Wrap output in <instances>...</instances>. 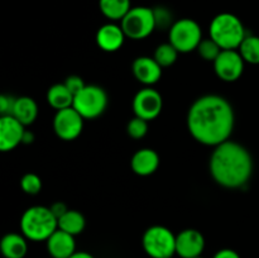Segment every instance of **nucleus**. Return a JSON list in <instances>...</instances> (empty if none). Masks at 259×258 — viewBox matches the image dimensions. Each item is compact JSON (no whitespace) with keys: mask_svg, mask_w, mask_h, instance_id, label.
I'll return each instance as SVG.
<instances>
[{"mask_svg":"<svg viewBox=\"0 0 259 258\" xmlns=\"http://www.w3.org/2000/svg\"><path fill=\"white\" fill-rule=\"evenodd\" d=\"M235 125L232 104L215 94L200 96L187 113V129L195 141L217 147L229 141Z\"/></svg>","mask_w":259,"mask_h":258,"instance_id":"f257e3e1","label":"nucleus"},{"mask_svg":"<svg viewBox=\"0 0 259 258\" xmlns=\"http://www.w3.org/2000/svg\"><path fill=\"white\" fill-rule=\"evenodd\" d=\"M254 163L252 154L244 146L227 141L214 147L209 161L212 180L227 189H240L248 184L253 174Z\"/></svg>","mask_w":259,"mask_h":258,"instance_id":"f03ea898","label":"nucleus"},{"mask_svg":"<svg viewBox=\"0 0 259 258\" xmlns=\"http://www.w3.org/2000/svg\"><path fill=\"white\" fill-rule=\"evenodd\" d=\"M57 229L58 219L47 206L28 207L20 218L22 234L32 242H46Z\"/></svg>","mask_w":259,"mask_h":258,"instance_id":"7ed1b4c3","label":"nucleus"},{"mask_svg":"<svg viewBox=\"0 0 259 258\" xmlns=\"http://www.w3.org/2000/svg\"><path fill=\"white\" fill-rule=\"evenodd\" d=\"M209 37L222 50H238L247 37L244 24L233 13H220L212 18L209 25Z\"/></svg>","mask_w":259,"mask_h":258,"instance_id":"20e7f679","label":"nucleus"},{"mask_svg":"<svg viewBox=\"0 0 259 258\" xmlns=\"http://www.w3.org/2000/svg\"><path fill=\"white\" fill-rule=\"evenodd\" d=\"M142 247L151 258L174 257L176 253V235L163 225H152L142 237Z\"/></svg>","mask_w":259,"mask_h":258,"instance_id":"39448f33","label":"nucleus"},{"mask_svg":"<svg viewBox=\"0 0 259 258\" xmlns=\"http://www.w3.org/2000/svg\"><path fill=\"white\" fill-rule=\"evenodd\" d=\"M202 39L201 27L196 20L190 18L176 20L168 29V42L180 53H189L197 50Z\"/></svg>","mask_w":259,"mask_h":258,"instance_id":"423d86ee","label":"nucleus"},{"mask_svg":"<svg viewBox=\"0 0 259 258\" xmlns=\"http://www.w3.org/2000/svg\"><path fill=\"white\" fill-rule=\"evenodd\" d=\"M120 22L126 38L133 40L144 39L157 29L154 10L148 7H132Z\"/></svg>","mask_w":259,"mask_h":258,"instance_id":"0eeeda50","label":"nucleus"},{"mask_svg":"<svg viewBox=\"0 0 259 258\" xmlns=\"http://www.w3.org/2000/svg\"><path fill=\"white\" fill-rule=\"evenodd\" d=\"M72 106L83 119H96L108 108V94L101 86L86 85L75 95Z\"/></svg>","mask_w":259,"mask_h":258,"instance_id":"6e6552de","label":"nucleus"},{"mask_svg":"<svg viewBox=\"0 0 259 258\" xmlns=\"http://www.w3.org/2000/svg\"><path fill=\"white\" fill-rule=\"evenodd\" d=\"M83 120L85 119L73 106L56 111L53 118V129L56 136L66 142L75 141L82 133Z\"/></svg>","mask_w":259,"mask_h":258,"instance_id":"1a4fd4ad","label":"nucleus"},{"mask_svg":"<svg viewBox=\"0 0 259 258\" xmlns=\"http://www.w3.org/2000/svg\"><path fill=\"white\" fill-rule=\"evenodd\" d=\"M132 105H133L136 116L151 121L161 114L162 108H163V99L156 89L146 86L136 94Z\"/></svg>","mask_w":259,"mask_h":258,"instance_id":"9d476101","label":"nucleus"},{"mask_svg":"<svg viewBox=\"0 0 259 258\" xmlns=\"http://www.w3.org/2000/svg\"><path fill=\"white\" fill-rule=\"evenodd\" d=\"M212 63L217 76L225 82L239 80L244 72L245 61L238 50H223Z\"/></svg>","mask_w":259,"mask_h":258,"instance_id":"9b49d317","label":"nucleus"},{"mask_svg":"<svg viewBox=\"0 0 259 258\" xmlns=\"http://www.w3.org/2000/svg\"><path fill=\"white\" fill-rule=\"evenodd\" d=\"M25 125L13 115L0 116V151L10 152L23 141Z\"/></svg>","mask_w":259,"mask_h":258,"instance_id":"f8f14e48","label":"nucleus"},{"mask_svg":"<svg viewBox=\"0 0 259 258\" xmlns=\"http://www.w3.org/2000/svg\"><path fill=\"white\" fill-rule=\"evenodd\" d=\"M205 249V238L196 229H185L176 235V254L181 258L200 257Z\"/></svg>","mask_w":259,"mask_h":258,"instance_id":"ddd939ff","label":"nucleus"},{"mask_svg":"<svg viewBox=\"0 0 259 258\" xmlns=\"http://www.w3.org/2000/svg\"><path fill=\"white\" fill-rule=\"evenodd\" d=\"M132 72L139 82L146 86H152L161 78L162 67L153 57L141 56L132 63Z\"/></svg>","mask_w":259,"mask_h":258,"instance_id":"4468645a","label":"nucleus"},{"mask_svg":"<svg viewBox=\"0 0 259 258\" xmlns=\"http://www.w3.org/2000/svg\"><path fill=\"white\" fill-rule=\"evenodd\" d=\"M126 35L121 25L115 23H106L96 32V43L99 48L105 52H115L124 45Z\"/></svg>","mask_w":259,"mask_h":258,"instance_id":"2eb2a0df","label":"nucleus"},{"mask_svg":"<svg viewBox=\"0 0 259 258\" xmlns=\"http://www.w3.org/2000/svg\"><path fill=\"white\" fill-rule=\"evenodd\" d=\"M46 247L52 258H70L76 253V240L73 235L57 229L46 240Z\"/></svg>","mask_w":259,"mask_h":258,"instance_id":"dca6fc26","label":"nucleus"},{"mask_svg":"<svg viewBox=\"0 0 259 258\" xmlns=\"http://www.w3.org/2000/svg\"><path fill=\"white\" fill-rule=\"evenodd\" d=\"M159 166V156L154 149L142 148L133 154L131 159L132 171L138 176H149Z\"/></svg>","mask_w":259,"mask_h":258,"instance_id":"f3484780","label":"nucleus"},{"mask_svg":"<svg viewBox=\"0 0 259 258\" xmlns=\"http://www.w3.org/2000/svg\"><path fill=\"white\" fill-rule=\"evenodd\" d=\"M27 238L18 233H8L0 240V252L4 258H24L28 252Z\"/></svg>","mask_w":259,"mask_h":258,"instance_id":"a211bd4d","label":"nucleus"},{"mask_svg":"<svg viewBox=\"0 0 259 258\" xmlns=\"http://www.w3.org/2000/svg\"><path fill=\"white\" fill-rule=\"evenodd\" d=\"M12 115L20 121L23 125H30L38 116V105L30 96H19L15 99Z\"/></svg>","mask_w":259,"mask_h":258,"instance_id":"6ab92c4d","label":"nucleus"},{"mask_svg":"<svg viewBox=\"0 0 259 258\" xmlns=\"http://www.w3.org/2000/svg\"><path fill=\"white\" fill-rule=\"evenodd\" d=\"M47 103L56 111L71 108L73 105L75 95L67 89L65 83H55L47 91Z\"/></svg>","mask_w":259,"mask_h":258,"instance_id":"aec40b11","label":"nucleus"},{"mask_svg":"<svg viewBox=\"0 0 259 258\" xmlns=\"http://www.w3.org/2000/svg\"><path fill=\"white\" fill-rule=\"evenodd\" d=\"M101 14L111 22L121 20L132 9L131 0H99Z\"/></svg>","mask_w":259,"mask_h":258,"instance_id":"412c9836","label":"nucleus"},{"mask_svg":"<svg viewBox=\"0 0 259 258\" xmlns=\"http://www.w3.org/2000/svg\"><path fill=\"white\" fill-rule=\"evenodd\" d=\"M86 227V219L77 210H68L65 215L58 219V229L68 233V234L76 235L81 234Z\"/></svg>","mask_w":259,"mask_h":258,"instance_id":"4be33fe9","label":"nucleus"},{"mask_svg":"<svg viewBox=\"0 0 259 258\" xmlns=\"http://www.w3.org/2000/svg\"><path fill=\"white\" fill-rule=\"evenodd\" d=\"M243 60L250 65H259V37L248 35L238 48Z\"/></svg>","mask_w":259,"mask_h":258,"instance_id":"5701e85b","label":"nucleus"},{"mask_svg":"<svg viewBox=\"0 0 259 258\" xmlns=\"http://www.w3.org/2000/svg\"><path fill=\"white\" fill-rule=\"evenodd\" d=\"M179 51L174 47L169 42L162 43L154 51L153 58L158 62V65L161 66L162 68L169 67V66L174 65L177 61V57H179Z\"/></svg>","mask_w":259,"mask_h":258,"instance_id":"b1692460","label":"nucleus"},{"mask_svg":"<svg viewBox=\"0 0 259 258\" xmlns=\"http://www.w3.org/2000/svg\"><path fill=\"white\" fill-rule=\"evenodd\" d=\"M196 51L202 60L209 61V62H214L223 50L215 40H212L211 38L209 37L206 38V39L201 40V43H200Z\"/></svg>","mask_w":259,"mask_h":258,"instance_id":"393cba45","label":"nucleus"},{"mask_svg":"<svg viewBox=\"0 0 259 258\" xmlns=\"http://www.w3.org/2000/svg\"><path fill=\"white\" fill-rule=\"evenodd\" d=\"M126 133L133 139H142L148 133V121L144 119L134 116L133 119L128 121L126 125Z\"/></svg>","mask_w":259,"mask_h":258,"instance_id":"a878e982","label":"nucleus"},{"mask_svg":"<svg viewBox=\"0 0 259 258\" xmlns=\"http://www.w3.org/2000/svg\"><path fill=\"white\" fill-rule=\"evenodd\" d=\"M20 187L25 194L37 195L42 190V180L38 175L29 172L20 179Z\"/></svg>","mask_w":259,"mask_h":258,"instance_id":"bb28decb","label":"nucleus"},{"mask_svg":"<svg viewBox=\"0 0 259 258\" xmlns=\"http://www.w3.org/2000/svg\"><path fill=\"white\" fill-rule=\"evenodd\" d=\"M154 10V18H156V27L159 29H167L171 28L175 22H172L171 13L164 8H157Z\"/></svg>","mask_w":259,"mask_h":258,"instance_id":"cd10ccee","label":"nucleus"},{"mask_svg":"<svg viewBox=\"0 0 259 258\" xmlns=\"http://www.w3.org/2000/svg\"><path fill=\"white\" fill-rule=\"evenodd\" d=\"M63 83L67 86V89L73 94V95H76L77 93H80V91L86 86L85 81L82 80V77H81V76H77V75L68 76Z\"/></svg>","mask_w":259,"mask_h":258,"instance_id":"c85d7f7f","label":"nucleus"},{"mask_svg":"<svg viewBox=\"0 0 259 258\" xmlns=\"http://www.w3.org/2000/svg\"><path fill=\"white\" fill-rule=\"evenodd\" d=\"M15 99L14 96L12 95H5L3 94L0 96V114L2 115H12L13 108H14L15 104Z\"/></svg>","mask_w":259,"mask_h":258,"instance_id":"c756f323","label":"nucleus"},{"mask_svg":"<svg viewBox=\"0 0 259 258\" xmlns=\"http://www.w3.org/2000/svg\"><path fill=\"white\" fill-rule=\"evenodd\" d=\"M50 209H51V211L53 212V215H55V217L57 218V219H60V218L62 217V215H65L66 212H67L68 210H70L67 207V205H66L65 202H62V201L53 202V204L50 206Z\"/></svg>","mask_w":259,"mask_h":258,"instance_id":"7c9ffc66","label":"nucleus"},{"mask_svg":"<svg viewBox=\"0 0 259 258\" xmlns=\"http://www.w3.org/2000/svg\"><path fill=\"white\" fill-rule=\"evenodd\" d=\"M212 258H240L239 253L235 252L234 249L230 248H223V249L218 250Z\"/></svg>","mask_w":259,"mask_h":258,"instance_id":"2f4dec72","label":"nucleus"},{"mask_svg":"<svg viewBox=\"0 0 259 258\" xmlns=\"http://www.w3.org/2000/svg\"><path fill=\"white\" fill-rule=\"evenodd\" d=\"M33 142H34V133L25 129L24 134H23L22 143L23 144H30V143H33Z\"/></svg>","mask_w":259,"mask_h":258,"instance_id":"473e14b6","label":"nucleus"},{"mask_svg":"<svg viewBox=\"0 0 259 258\" xmlns=\"http://www.w3.org/2000/svg\"><path fill=\"white\" fill-rule=\"evenodd\" d=\"M70 258H95V257H94L91 253H88V252H76L73 253Z\"/></svg>","mask_w":259,"mask_h":258,"instance_id":"72a5a7b5","label":"nucleus"},{"mask_svg":"<svg viewBox=\"0 0 259 258\" xmlns=\"http://www.w3.org/2000/svg\"><path fill=\"white\" fill-rule=\"evenodd\" d=\"M195 258H202V257H201V255H200V257H195Z\"/></svg>","mask_w":259,"mask_h":258,"instance_id":"f704fd0d","label":"nucleus"},{"mask_svg":"<svg viewBox=\"0 0 259 258\" xmlns=\"http://www.w3.org/2000/svg\"><path fill=\"white\" fill-rule=\"evenodd\" d=\"M168 258H174V257H168Z\"/></svg>","mask_w":259,"mask_h":258,"instance_id":"c9c22d12","label":"nucleus"}]
</instances>
